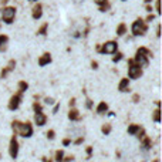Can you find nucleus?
I'll use <instances>...</instances> for the list:
<instances>
[{"instance_id": "nucleus-1", "label": "nucleus", "mask_w": 162, "mask_h": 162, "mask_svg": "<svg viewBox=\"0 0 162 162\" xmlns=\"http://www.w3.org/2000/svg\"><path fill=\"white\" fill-rule=\"evenodd\" d=\"M151 56V51L145 47L138 49L137 56H135V64L139 67H146L148 66V57Z\"/></svg>"}, {"instance_id": "nucleus-2", "label": "nucleus", "mask_w": 162, "mask_h": 162, "mask_svg": "<svg viewBox=\"0 0 162 162\" xmlns=\"http://www.w3.org/2000/svg\"><path fill=\"white\" fill-rule=\"evenodd\" d=\"M146 30H148V27H146L144 20L138 19V20L134 21V24H132V34L134 36H144V34L146 33Z\"/></svg>"}, {"instance_id": "nucleus-3", "label": "nucleus", "mask_w": 162, "mask_h": 162, "mask_svg": "<svg viewBox=\"0 0 162 162\" xmlns=\"http://www.w3.org/2000/svg\"><path fill=\"white\" fill-rule=\"evenodd\" d=\"M117 49H118V44H117L115 41H108L105 43L103 47H97V50L100 51V53H104V54H114L117 51Z\"/></svg>"}, {"instance_id": "nucleus-4", "label": "nucleus", "mask_w": 162, "mask_h": 162, "mask_svg": "<svg viewBox=\"0 0 162 162\" xmlns=\"http://www.w3.org/2000/svg\"><path fill=\"white\" fill-rule=\"evenodd\" d=\"M14 16H16V9L14 7H4L3 12H2V17L7 24H10L14 20Z\"/></svg>"}, {"instance_id": "nucleus-5", "label": "nucleus", "mask_w": 162, "mask_h": 162, "mask_svg": "<svg viewBox=\"0 0 162 162\" xmlns=\"http://www.w3.org/2000/svg\"><path fill=\"white\" fill-rule=\"evenodd\" d=\"M129 70H128V75L129 78H139L142 75V70L139 68V66H137V64H134L132 60H129Z\"/></svg>"}, {"instance_id": "nucleus-6", "label": "nucleus", "mask_w": 162, "mask_h": 162, "mask_svg": "<svg viewBox=\"0 0 162 162\" xmlns=\"http://www.w3.org/2000/svg\"><path fill=\"white\" fill-rule=\"evenodd\" d=\"M19 132H20L24 138H30L31 135H33V128H31V125H30L29 122H26V124H21V122H20Z\"/></svg>"}, {"instance_id": "nucleus-7", "label": "nucleus", "mask_w": 162, "mask_h": 162, "mask_svg": "<svg viewBox=\"0 0 162 162\" xmlns=\"http://www.w3.org/2000/svg\"><path fill=\"white\" fill-rule=\"evenodd\" d=\"M20 101H21V92H19V94H16V95H13L12 98H10V101H9V110H12V111L17 110L19 105H20Z\"/></svg>"}, {"instance_id": "nucleus-8", "label": "nucleus", "mask_w": 162, "mask_h": 162, "mask_svg": "<svg viewBox=\"0 0 162 162\" xmlns=\"http://www.w3.org/2000/svg\"><path fill=\"white\" fill-rule=\"evenodd\" d=\"M17 154H19V144H17L16 135H14V137L12 138V141H10V157L16 159Z\"/></svg>"}, {"instance_id": "nucleus-9", "label": "nucleus", "mask_w": 162, "mask_h": 162, "mask_svg": "<svg viewBox=\"0 0 162 162\" xmlns=\"http://www.w3.org/2000/svg\"><path fill=\"white\" fill-rule=\"evenodd\" d=\"M49 63H51V54L50 53H44L41 57L38 58V66L40 67H44L46 64H49Z\"/></svg>"}, {"instance_id": "nucleus-10", "label": "nucleus", "mask_w": 162, "mask_h": 162, "mask_svg": "<svg viewBox=\"0 0 162 162\" xmlns=\"http://www.w3.org/2000/svg\"><path fill=\"white\" fill-rule=\"evenodd\" d=\"M34 120H36V124L41 127V125H44V124H46L47 117L44 115V114H43L41 111H40V112H36V117H34Z\"/></svg>"}, {"instance_id": "nucleus-11", "label": "nucleus", "mask_w": 162, "mask_h": 162, "mask_svg": "<svg viewBox=\"0 0 162 162\" xmlns=\"http://www.w3.org/2000/svg\"><path fill=\"white\" fill-rule=\"evenodd\" d=\"M43 14V7H41V4H36L33 7V19H40Z\"/></svg>"}, {"instance_id": "nucleus-12", "label": "nucleus", "mask_w": 162, "mask_h": 162, "mask_svg": "<svg viewBox=\"0 0 162 162\" xmlns=\"http://www.w3.org/2000/svg\"><path fill=\"white\" fill-rule=\"evenodd\" d=\"M7 43H9V37L7 36H0V51H6L7 49Z\"/></svg>"}, {"instance_id": "nucleus-13", "label": "nucleus", "mask_w": 162, "mask_h": 162, "mask_svg": "<svg viewBox=\"0 0 162 162\" xmlns=\"http://www.w3.org/2000/svg\"><path fill=\"white\" fill-rule=\"evenodd\" d=\"M14 67H16V61H14V60H12V61L9 63V66L6 67L3 71H2V77H6V75H7L9 73H10V71L14 68Z\"/></svg>"}, {"instance_id": "nucleus-14", "label": "nucleus", "mask_w": 162, "mask_h": 162, "mask_svg": "<svg viewBox=\"0 0 162 162\" xmlns=\"http://www.w3.org/2000/svg\"><path fill=\"white\" fill-rule=\"evenodd\" d=\"M128 85H129V81H128V78H122L120 81V85H118V90H120V91H127V90H128Z\"/></svg>"}, {"instance_id": "nucleus-15", "label": "nucleus", "mask_w": 162, "mask_h": 162, "mask_svg": "<svg viewBox=\"0 0 162 162\" xmlns=\"http://www.w3.org/2000/svg\"><path fill=\"white\" fill-rule=\"evenodd\" d=\"M68 118H70L71 121H77V120H80V114H78V111H77L75 108L70 110V112H68Z\"/></svg>"}, {"instance_id": "nucleus-16", "label": "nucleus", "mask_w": 162, "mask_h": 162, "mask_svg": "<svg viewBox=\"0 0 162 162\" xmlns=\"http://www.w3.org/2000/svg\"><path fill=\"white\" fill-rule=\"evenodd\" d=\"M107 110H108V104H107V103H104V101L100 103V105L97 107V112H98V114H105Z\"/></svg>"}, {"instance_id": "nucleus-17", "label": "nucleus", "mask_w": 162, "mask_h": 162, "mask_svg": "<svg viewBox=\"0 0 162 162\" xmlns=\"http://www.w3.org/2000/svg\"><path fill=\"white\" fill-rule=\"evenodd\" d=\"M139 131V125H129L128 127V134L129 135H137V132Z\"/></svg>"}, {"instance_id": "nucleus-18", "label": "nucleus", "mask_w": 162, "mask_h": 162, "mask_svg": "<svg viewBox=\"0 0 162 162\" xmlns=\"http://www.w3.org/2000/svg\"><path fill=\"white\" fill-rule=\"evenodd\" d=\"M125 31H127V26H125L124 23H121V24L117 27V34H118V36H124Z\"/></svg>"}, {"instance_id": "nucleus-19", "label": "nucleus", "mask_w": 162, "mask_h": 162, "mask_svg": "<svg viewBox=\"0 0 162 162\" xmlns=\"http://www.w3.org/2000/svg\"><path fill=\"white\" fill-rule=\"evenodd\" d=\"M141 139H142V145H144V148H145V149H149V148H151V139H149V138L142 137Z\"/></svg>"}, {"instance_id": "nucleus-20", "label": "nucleus", "mask_w": 162, "mask_h": 162, "mask_svg": "<svg viewBox=\"0 0 162 162\" xmlns=\"http://www.w3.org/2000/svg\"><path fill=\"white\" fill-rule=\"evenodd\" d=\"M101 131H103V134H104V135H108V134L111 132V125H110V124L103 125V128H101Z\"/></svg>"}, {"instance_id": "nucleus-21", "label": "nucleus", "mask_w": 162, "mask_h": 162, "mask_svg": "<svg viewBox=\"0 0 162 162\" xmlns=\"http://www.w3.org/2000/svg\"><path fill=\"white\" fill-rule=\"evenodd\" d=\"M19 88H20V92H24L27 88H29V84L26 83V81H20L19 83Z\"/></svg>"}, {"instance_id": "nucleus-22", "label": "nucleus", "mask_w": 162, "mask_h": 162, "mask_svg": "<svg viewBox=\"0 0 162 162\" xmlns=\"http://www.w3.org/2000/svg\"><path fill=\"white\" fill-rule=\"evenodd\" d=\"M63 159H64V152H63V151H57V152H56V161L61 162Z\"/></svg>"}, {"instance_id": "nucleus-23", "label": "nucleus", "mask_w": 162, "mask_h": 162, "mask_svg": "<svg viewBox=\"0 0 162 162\" xmlns=\"http://www.w3.org/2000/svg\"><path fill=\"white\" fill-rule=\"evenodd\" d=\"M154 121L155 122H159V121H161V111H159V108L154 112Z\"/></svg>"}, {"instance_id": "nucleus-24", "label": "nucleus", "mask_w": 162, "mask_h": 162, "mask_svg": "<svg viewBox=\"0 0 162 162\" xmlns=\"http://www.w3.org/2000/svg\"><path fill=\"white\" fill-rule=\"evenodd\" d=\"M108 9H110V3H103V4H100V12H107Z\"/></svg>"}, {"instance_id": "nucleus-25", "label": "nucleus", "mask_w": 162, "mask_h": 162, "mask_svg": "<svg viewBox=\"0 0 162 162\" xmlns=\"http://www.w3.org/2000/svg\"><path fill=\"white\" fill-rule=\"evenodd\" d=\"M47 27H49V24H43L41 27H40V30H38V34H46V31H47Z\"/></svg>"}, {"instance_id": "nucleus-26", "label": "nucleus", "mask_w": 162, "mask_h": 162, "mask_svg": "<svg viewBox=\"0 0 162 162\" xmlns=\"http://www.w3.org/2000/svg\"><path fill=\"white\" fill-rule=\"evenodd\" d=\"M54 137H56V134H54L53 129H50V131H47V138L49 139H54Z\"/></svg>"}, {"instance_id": "nucleus-27", "label": "nucleus", "mask_w": 162, "mask_h": 162, "mask_svg": "<svg viewBox=\"0 0 162 162\" xmlns=\"http://www.w3.org/2000/svg\"><path fill=\"white\" fill-rule=\"evenodd\" d=\"M121 58H122V54H121V53H117V56H114V58H112V61L117 63V61H120Z\"/></svg>"}, {"instance_id": "nucleus-28", "label": "nucleus", "mask_w": 162, "mask_h": 162, "mask_svg": "<svg viewBox=\"0 0 162 162\" xmlns=\"http://www.w3.org/2000/svg\"><path fill=\"white\" fill-rule=\"evenodd\" d=\"M33 107H34V111H36V112H40V111H41V105L37 104V103H36Z\"/></svg>"}, {"instance_id": "nucleus-29", "label": "nucleus", "mask_w": 162, "mask_h": 162, "mask_svg": "<svg viewBox=\"0 0 162 162\" xmlns=\"http://www.w3.org/2000/svg\"><path fill=\"white\" fill-rule=\"evenodd\" d=\"M157 12L158 14H161V0H157Z\"/></svg>"}, {"instance_id": "nucleus-30", "label": "nucleus", "mask_w": 162, "mask_h": 162, "mask_svg": "<svg viewBox=\"0 0 162 162\" xmlns=\"http://www.w3.org/2000/svg\"><path fill=\"white\" fill-rule=\"evenodd\" d=\"M132 100H134V103H138V100H139V95H138V94H134Z\"/></svg>"}, {"instance_id": "nucleus-31", "label": "nucleus", "mask_w": 162, "mask_h": 162, "mask_svg": "<svg viewBox=\"0 0 162 162\" xmlns=\"http://www.w3.org/2000/svg\"><path fill=\"white\" fill-rule=\"evenodd\" d=\"M70 144H71V141H70V139H64V141H63V145H70Z\"/></svg>"}, {"instance_id": "nucleus-32", "label": "nucleus", "mask_w": 162, "mask_h": 162, "mask_svg": "<svg viewBox=\"0 0 162 162\" xmlns=\"http://www.w3.org/2000/svg\"><path fill=\"white\" fill-rule=\"evenodd\" d=\"M74 159V157H67V158H64L63 161H66V162H70V161H73Z\"/></svg>"}, {"instance_id": "nucleus-33", "label": "nucleus", "mask_w": 162, "mask_h": 162, "mask_svg": "<svg viewBox=\"0 0 162 162\" xmlns=\"http://www.w3.org/2000/svg\"><path fill=\"white\" fill-rule=\"evenodd\" d=\"M91 66H92V68H98V63H97V61H92Z\"/></svg>"}, {"instance_id": "nucleus-34", "label": "nucleus", "mask_w": 162, "mask_h": 162, "mask_svg": "<svg viewBox=\"0 0 162 162\" xmlns=\"http://www.w3.org/2000/svg\"><path fill=\"white\" fill-rule=\"evenodd\" d=\"M46 103H47V104H53L54 100H53V98H46Z\"/></svg>"}, {"instance_id": "nucleus-35", "label": "nucleus", "mask_w": 162, "mask_h": 162, "mask_svg": "<svg viewBox=\"0 0 162 162\" xmlns=\"http://www.w3.org/2000/svg\"><path fill=\"white\" fill-rule=\"evenodd\" d=\"M94 2H95L97 4H103V3H105L107 0H94Z\"/></svg>"}, {"instance_id": "nucleus-36", "label": "nucleus", "mask_w": 162, "mask_h": 162, "mask_svg": "<svg viewBox=\"0 0 162 162\" xmlns=\"http://www.w3.org/2000/svg\"><path fill=\"white\" fill-rule=\"evenodd\" d=\"M157 36H161V26L157 27Z\"/></svg>"}, {"instance_id": "nucleus-37", "label": "nucleus", "mask_w": 162, "mask_h": 162, "mask_svg": "<svg viewBox=\"0 0 162 162\" xmlns=\"http://www.w3.org/2000/svg\"><path fill=\"white\" fill-rule=\"evenodd\" d=\"M154 20V16H152V14H149V16H148V19H146V21H152Z\"/></svg>"}, {"instance_id": "nucleus-38", "label": "nucleus", "mask_w": 162, "mask_h": 162, "mask_svg": "<svg viewBox=\"0 0 162 162\" xmlns=\"http://www.w3.org/2000/svg\"><path fill=\"white\" fill-rule=\"evenodd\" d=\"M91 152H92V148H91V146H88V148H87V154L91 155Z\"/></svg>"}, {"instance_id": "nucleus-39", "label": "nucleus", "mask_w": 162, "mask_h": 162, "mask_svg": "<svg viewBox=\"0 0 162 162\" xmlns=\"http://www.w3.org/2000/svg\"><path fill=\"white\" fill-rule=\"evenodd\" d=\"M74 104H75V100H74V98H71V100H70V107H73Z\"/></svg>"}, {"instance_id": "nucleus-40", "label": "nucleus", "mask_w": 162, "mask_h": 162, "mask_svg": "<svg viewBox=\"0 0 162 162\" xmlns=\"http://www.w3.org/2000/svg\"><path fill=\"white\" fill-rule=\"evenodd\" d=\"M58 108H60V105H58V104L56 105V107H54V110H53V112H54V114H56V112L58 111Z\"/></svg>"}, {"instance_id": "nucleus-41", "label": "nucleus", "mask_w": 162, "mask_h": 162, "mask_svg": "<svg viewBox=\"0 0 162 162\" xmlns=\"http://www.w3.org/2000/svg\"><path fill=\"white\" fill-rule=\"evenodd\" d=\"M81 142H83V138H78V139H77V141H75V144H77V145H78V144H81Z\"/></svg>"}, {"instance_id": "nucleus-42", "label": "nucleus", "mask_w": 162, "mask_h": 162, "mask_svg": "<svg viewBox=\"0 0 162 162\" xmlns=\"http://www.w3.org/2000/svg\"><path fill=\"white\" fill-rule=\"evenodd\" d=\"M43 162H51L50 159H47V158H43Z\"/></svg>"}, {"instance_id": "nucleus-43", "label": "nucleus", "mask_w": 162, "mask_h": 162, "mask_svg": "<svg viewBox=\"0 0 162 162\" xmlns=\"http://www.w3.org/2000/svg\"><path fill=\"white\" fill-rule=\"evenodd\" d=\"M149 2H152V0H145V3H149Z\"/></svg>"}, {"instance_id": "nucleus-44", "label": "nucleus", "mask_w": 162, "mask_h": 162, "mask_svg": "<svg viewBox=\"0 0 162 162\" xmlns=\"http://www.w3.org/2000/svg\"><path fill=\"white\" fill-rule=\"evenodd\" d=\"M154 162H159V161H158V159H157V161H154Z\"/></svg>"}, {"instance_id": "nucleus-45", "label": "nucleus", "mask_w": 162, "mask_h": 162, "mask_svg": "<svg viewBox=\"0 0 162 162\" xmlns=\"http://www.w3.org/2000/svg\"><path fill=\"white\" fill-rule=\"evenodd\" d=\"M4 2H7V0H4Z\"/></svg>"}, {"instance_id": "nucleus-46", "label": "nucleus", "mask_w": 162, "mask_h": 162, "mask_svg": "<svg viewBox=\"0 0 162 162\" xmlns=\"http://www.w3.org/2000/svg\"><path fill=\"white\" fill-rule=\"evenodd\" d=\"M36 2H37V0H36Z\"/></svg>"}]
</instances>
